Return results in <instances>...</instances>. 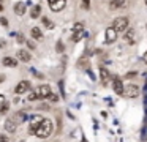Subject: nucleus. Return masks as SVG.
Wrapping results in <instances>:
<instances>
[{
	"label": "nucleus",
	"instance_id": "25",
	"mask_svg": "<svg viewBox=\"0 0 147 142\" xmlns=\"http://www.w3.org/2000/svg\"><path fill=\"white\" fill-rule=\"evenodd\" d=\"M49 100H51L52 101V103H57V100H59V96H57V95H54V93H51V95H49Z\"/></svg>",
	"mask_w": 147,
	"mask_h": 142
},
{
	"label": "nucleus",
	"instance_id": "4",
	"mask_svg": "<svg viewBox=\"0 0 147 142\" xmlns=\"http://www.w3.org/2000/svg\"><path fill=\"white\" fill-rule=\"evenodd\" d=\"M112 88H114V92L117 95H123V82H122V79L120 77H112Z\"/></svg>",
	"mask_w": 147,
	"mask_h": 142
},
{
	"label": "nucleus",
	"instance_id": "21",
	"mask_svg": "<svg viewBox=\"0 0 147 142\" xmlns=\"http://www.w3.org/2000/svg\"><path fill=\"white\" fill-rule=\"evenodd\" d=\"M41 21H43V24H45V27H46V28H54V24H52V22L49 21L48 17H43Z\"/></svg>",
	"mask_w": 147,
	"mask_h": 142
},
{
	"label": "nucleus",
	"instance_id": "23",
	"mask_svg": "<svg viewBox=\"0 0 147 142\" xmlns=\"http://www.w3.org/2000/svg\"><path fill=\"white\" fill-rule=\"evenodd\" d=\"M36 100H40V96L36 95V92H30L29 93V101H36Z\"/></svg>",
	"mask_w": 147,
	"mask_h": 142
},
{
	"label": "nucleus",
	"instance_id": "36",
	"mask_svg": "<svg viewBox=\"0 0 147 142\" xmlns=\"http://www.w3.org/2000/svg\"><path fill=\"white\" fill-rule=\"evenodd\" d=\"M0 11H3V5L2 3H0Z\"/></svg>",
	"mask_w": 147,
	"mask_h": 142
},
{
	"label": "nucleus",
	"instance_id": "26",
	"mask_svg": "<svg viewBox=\"0 0 147 142\" xmlns=\"http://www.w3.org/2000/svg\"><path fill=\"white\" fill-rule=\"evenodd\" d=\"M0 24H2V27H7V25H8V19L7 17H0Z\"/></svg>",
	"mask_w": 147,
	"mask_h": 142
},
{
	"label": "nucleus",
	"instance_id": "13",
	"mask_svg": "<svg viewBox=\"0 0 147 142\" xmlns=\"http://www.w3.org/2000/svg\"><path fill=\"white\" fill-rule=\"evenodd\" d=\"M11 118H13L14 122H16V125H21V123H24V122L27 120V114L21 110V112H16V114H14V115L11 117Z\"/></svg>",
	"mask_w": 147,
	"mask_h": 142
},
{
	"label": "nucleus",
	"instance_id": "3",
	"mask_svg": "<svg viewBox=\"0 0 147 142\" xmlns=\"http://www.w3.org/2000/svg\"><path fill=\"white\" fill-rule=\"evenodd\" d=\"M139 87L138 85H134V84H130V85H127V87L123 88V96H127V98H136L138 95H139Z\"/></svg>",
	"mask_w": 147,
	"mask_h": 142
},
{
	"label": "nucleus",
	"instance_id": "37",
	"mask_svg": "<svg viewBox=\"0 0 147 142\" xmlns=\"http://www.w3.org/2000/svg\"><path fill=\"white\" fill-rule=\"evenodd\" d=\"M144 3H146V5H147V0H144Z\"/></svg>",
	"mask_w": 147,
	"mask_h": 142
},
{
	"label": "nucleus",
	"instance_id": "16",
	"mask_svg": "<svg viewBox=\"0 0 147 142\" xmlns=\"http://www.w3.org/2000/svg\"><path fill=\"white\" fill-rule=\"evenodd\" d=\"M43 120V117H40V115H35L33 117V120H32V123H30V134H33V133H35V129L38 128V125H40V122H41Z\"/></svg>",
	"mask_w": 147,
	"mask_h": 142
},
{
	"label": "nucleus",
	"instance_id": "2",
	"mask_svg": "<svg viewBox=\"0 0 147 142\" xmlns=\"http://www.w3.org/2000/svg\"><path fill=\"white\" fill-rule=\"evenodd\" d=\"M112 27L115 28V32H125L128 28V17L127 16H119L112 21Z\"/></svg>",
	"mask_w": 147,
	"mask_h": 142
},
{
	"label": "nucleus",
	"instance_id": "33",
	"mask_svg": "<svg viewBox=\"0 0 147 142\" xmlns=\"http://www.w3.org/2000/svg\"><path fill=\"white\" fill-rule=\"evenodd\" d=\"M142 62H144V63H147V52L142 55Z\"/></svg>",
	"mask_w": 147,
	"mask_h": 142
},
{
	"label": "nucleus",
	"instance_id": "10",
	"mask_svg": "<svg viewBox=\"0 0 147 142\" xmlns=\"http://www.w3.org/2000/svg\"><path fill=\"white\" fill-rule=\"evenodd\" d=\"M100 79H101V84L103 85H108L109 84L111 76H109V71L106 68H100Z\"/></svg>",
	"mask_w": 147,
	"mask_h": 142
},
{
	"label": "nucleus",
	"instance_id": "38",
	"mask_svg": "<svg viewBox=\"0 0 147 142\" xmlns=\"http://www.w3.org/2000/svg\"><path fill=\"white\" fill-rule=\"evenodd\" d=\"M48 2H54V0H48Z\"/></svg>",
	"mask_w": 147,
	"mask_h": 142
},
{
	"label": "nucleus",
	"instance_id": "11",
	"mask_svg": "<svg viewBox=\"0 0 147 142\" xmlns=\"http://www.w3.org/2000/svg\"><path fill=\"white\" fill-rule=\"evenodd\" d=\"M127 6V0H109V8L111 9H119Z\"/></svg>",
	"mask_w": 147,
	"mask_h": 142
},
{
	"label": "nucleus",
	"instance_id": "7",
	"mask_svg": "<svg viewBox=\"0 0 147 142\" xmlns=\"http://www.w3.org/2000/svg\"><path fill=\"white\" fill-rule=\"evenodd\" d=\"M29 88H30V82L29 81H21L19 84L16 85V88H14V93H16V95H22V93H26Z\"/></svg>",
	"mask_w": 147,
	"mask_h": 142
},
{
	"label": "nucleus",
	"instance_id": "29",
	"mask_svg": "<svg viewBox=\"0 0 147 142\" xmlns=\"http://www.w3.org/2000/svg\"><path fill=\"white\" fill-rule=\"evenodd\" d=\"M0 142H8V137L5 134H0Z\"/></svg>",
	"mask_w": 147,
	"mask_h": 142
},
{
	"label": "nucleus",
	"instance_id": "18",
	"mask_svg": "<svg viewBox=\"0 0 147 142\" xmlns=\"http://www.w3.org/2000/svg\"><path fill=\"white\" fill-rule=\"evenodd\" d=\"M30 35H32L33 40H41L43 38V33H41V30H40V27H33L32 30H30Z\"/></svg>",
	"mask_w": 147,
	"mask_h": 142
},
{
	"label": "nucleus",
	"instance_id": "28",
	"mask_svg": "<svg viewBox=\"0 0 147 142\" xmlns=\"http://www.w3.org/2000/svg\"><path fill=\"white\" fill-rule=\"evenodd\" d=\"M82 6H84V8H89V6H90V0H82Z\"/></svg>",
	"mask_w": 147,
	"mask_h": 142
},
{
	"label": "nucleus",
	"instance_id": "5",
	"mask_svg": "<svg viewBox=\"0 0 147 142\" xmlns=\"http://www.w3.org/2000/svg\"><path fill=\"white\" fill-rule=\"evenodd\" d=\"M105 35H106V43H108V44H112L115 40H117V32H115V28L112 27V25L106 28V33Z\"/></svg>",
	"mask_w": 147,
	"mask_h": 142
},
{
	"label": "nucleus",
	"instance_id": "12",
	"mask_svg": "<svg viewBox=\"0 0 147 142\" xmlns=\"http://www.w3.org/2000/svg\"><path fill=\"white\" fill-rule=\"evenodd\" d=\"M18 59L27 63V62H30L32 55H30V52H29V50H26V49H19V50H18Z\"/></svg>",
	"mask_w": 147,
	"mask_h": 142
},
{
	"label": "nucleus",
	"instance_id": "14",
	"mask_svg": "<svg viewBox=\"0 0 147 142\" xmlns=\"http://www.w3.org/2000/svg\"><path fill=\"white\" fill-rule=\"evenodd\" d=\"M123 40L127 41L128 44H133L134 43V28H127V30H125Z\"/></svg>",
	"mask_w": 147,
	"mask_h": 142
},
{
	"label": "nucleus",
	"instance_id": "30",
	"mask_svg": "<svg viewBox=\"0 0 147 142\" xmlns=\"http://www.w3.org/2000/svg\"><path fill=\"white\" fill-rule=\"evenodd\" d=\"M134 76H136V73H133V71H131V73H128V74H127V76H125V77H128V79H131V77H134Z\"/></svg>",
	"mask_w": 147,
	"mask_h": 142
},
{
	"label": "nucleus",
	"instance_id": "34",
	"mask_svg": "<svg viewBox=\"0 0 147 142\" xmlns=\"http://www.w3.org/2000/svg\"><path fill=\"white\" fill-rule=\"evenodd\" d=\"M3 81H5V76L2 74V76H0V82H3Z\"/></svg>",
	"mask_w": 147,
	"mask_h": 142
},
{
	"label": "nucleus",
	"instance_id": "1",
	"mask_svg": "<svg viewBox=\"0 0 147 142\" xmlns=\"http://www.w3.org/2000/svg\"><path fill=\"white\" fill-rule=\"evenodd\" d=\"M52 129H54V123H52V120L43 118L33 134H35L36 137H40V139H45V137H49V136H51Z\"/></svg>",
	"mask_w": 147,
	"mask_h": 142
},
{
	"label": "nucleus",
	"instance_id": "17",
	"mask_svg": "<svg viewBox=\"0 0 147 142\" xmlns=\"http://www.w3.org/2000/svg\"><path fill=\"white\" fill-rule=\"evenodd\" d=\"M2 63H3L5 66H8V68H14V66L18 65L16 59H13V57H5V59L2 60Z\"/></svg>",
	"mask_w": 147,
	"mask_h": 142
},
{
	"label": "nucleus",
	"instance_id": "22",
	"mask_svg": "<svg viewBox=\"0 0 147 142\" xmlns=\"http://www.w3.org/2000/svg\"><path fill=\"white\" fill-rule=\"evenodd\" d=\"M8 107H10V106H8V103L5 101V103L2 104V106H0V115H3V114H7V112H8Z\"/></svg>",
	"mask_w": 147,
	"mask_h": 142
},
{
	"label": "nucleus",
	"instance_id": "32",
	"mask_svg": "<svg viewBox=\"0 0 147 142\" xmlns=\"http://www.w3.org/2000/svg\"><path fill=\"white\" fill-rule=\"evenodd\" d=\"M18 41H19V43H24V38H22V35H18Z\"/></svg>",
	"mask_w": 147,
	"mask_h": 142
},
{
	"label": "nucleus",
	"instance_id": "24",
	"mask_svg": "<svg viewBox=\"0 0 147 142\" xmlns=\"http://www.w3.org/2000/svg\"><path fill=\"white\" fill-rule=\"evenodd\" d=\"M73 30H74V32L84 30V24H82V22H76V24H74V27H73Z\"/></svg>",
	"mask_w": 147,
	"mask_h": 142
},
{
	"label": "nucleus",
	"instance_id": "20",
	"mask_svg": "<svg viewBox=\"0 0 147 142\" xmlns=\"http://www.w3.org/2000/svg\"><path fill=\"white\" fill-rule=\"evenodd\" d=\"M84 36V30H79V32H74L73 33V41L74 43H78V41L81 40V38Z\"/></svg>",
	"mask_w": 147,
	"mask_h": 142
},
{
	"label": "nucleus",
	"instance_id": "15",
	"mask_svg": "<svg viewBox=\"0 0 147 142\" xmlns=\"http://www.w3.org/2000/svg\"><path fill=\"white\" fill-rule=\"evenodd\" d=\"M16 128H18V125H16V122H14L13 118H7V122H5V129H7L8 133H14L16 131Z\"/></svg>",
	"mask_w": 147,
	"mask_h": 142
},
{
	"label": "nucleus",
	"instance_id": "9",
	"mask_svg": "<svg viewBox=\"0 0 147 142\" xmlns=\"http://www.w3.org/2000/svg\"><path fill=\"white\" fill-rule=\"evenodd\" d=\"M26 11H27V5L24 2L14 3V13H16L18 16H24V14H26Z\"/></svg>",
	"mask_w": 147,
	"mask_h": 142
},
{
	"label": "nucleus",
	"instance_id": "19",
	"mask_svg": "<svg viewBox=\"0 0 147 142\" xmlns=\"http://www.w3.org/2000/svg\"><path fill=\"white\" fill-rule=\"evenodd\" d=\"M40 13H41V5H35V6H32V9H30V16H32L33 19L40 17Z\"/></svg>",
	"mask_w": 147,
	"mask_h": 142
},
{
	"label": "nucleus",
	"instance_id": "27",
	"mask_svg": "<svg viewBox=\"0 0 147 142\" xmlns=\"http://www.w3.org/2000/svg\"><path fill=\"white\" fill-rule=\"evenodd\" d=\"M57 52H63V44H62V41L57 43Z\"/></svg>",
	"mask_w": 147,
	"mask_h": 142
},
{
	"label": "nucleus",
	"instance_id": "31",
	"mask_svg": "<svg viewBox=\"0 0 147 142\" xmlns=\"http://www.w3.org/2000/svg\"><path fill=\"white\" fill-rule=\"evenodd\" d=\"M3 103H5V96H3V95H0V106H2Z\"/></svg>",
	"mask_w": 147,
	"mask_h": 142
},
{
	"label": "nucleus",
	"instance_id": "8",
	"mask_svg": "<svg viewBox=\"0 0 147 142\" xmlns=\"http://www.w3.org/2000/svg\"><path fill=\"white\" fill-rule=\"evenodd\" d=\"M65 5H67V0H54V2H49V8L55 13L62 11L65 8Z\"/></svg>",
	"mask_w": 147,
	"mask_h": 142
},
{
	"label": "nucleus",
	"instance_id": "35",
	"mask_svg": "<svg viewBox=\"0 0 147 142\" xmlns=\"http://www.w3.org/2000/svg\"><path fill=\"white\" fill-rule=\"evenodd\" d=\"M5 46V43H3V41H0V47H3Z\"/></svg>",
	"mask_w": 147,
	"mask_h": 142
},
{
	"label": "nucleus",
	"instance_id": "6",
	"mask_svg": "<svg viewBox=\"0 0 147 142\" xmlns=\"http://www.w3.org/2000/svg\"><path fill=\"white\" fill-rule=\"evenodd\" d=\"M52 93V90H51V87H49V85H40L38 88H36V95H38L40 96V100H41V98H48L49 95Z\"/></svg>",
	"mask_w": 147,
	"mask_h": 142
}]
</instances>
